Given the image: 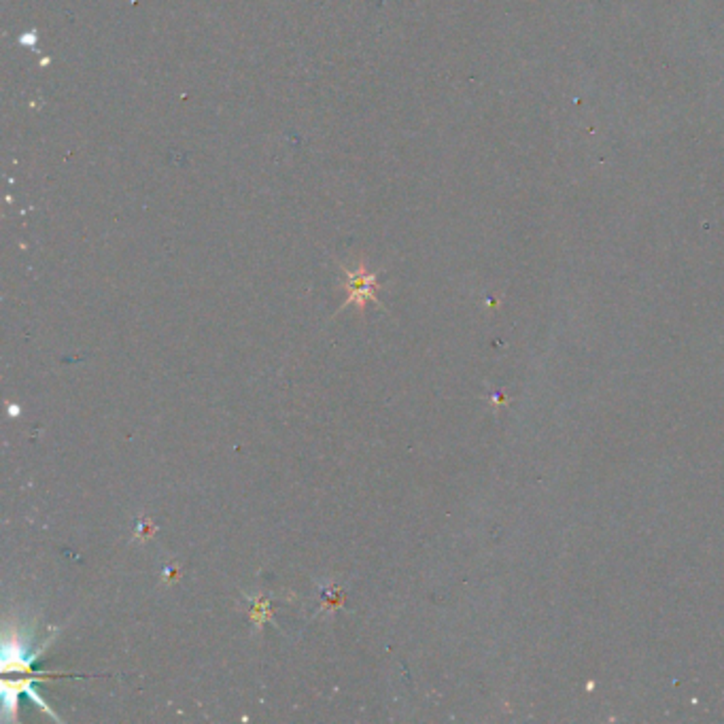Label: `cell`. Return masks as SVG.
<instances>
[{
  "label": "cell",
  "mask_w": 724,
  "mask_h": 724,
  "mask_svg": "<svg viewBox=\"0 0 724 724\" xmlns=\"http://www.w3.org/2000/svg\"><path fill=\"white\" fill-rule=\"evenodd\" d=\"M342 272L346 277L344 287H346V293H348V299L342 304V308L355 304L359 312H365V306L370 302H379V297H376V291L381 287L379 277L374 272H368L363 262L355 270H348V268L342 266Z\"/></svg>",
  "instance_id": "obj_1"
},
{
  "label": "cell",
  "mask_w": 724,
  "mask_h": 724,
  "mask_svg": "<svg viewBox=\"0 0 724 724\" xmlns=\"http://www.w3.org/2000/svg\"><path fill=\"white\" fill-rule=\"evenodd\" d=\"M251 604V620L255 625V631H262L264 622L272 618V599L270 597H246Z\"/></svg>",
  "instance_id": "obj_2"
},
{
  "label": "cell",
  "mask_w": 724,
  "mask_h": 724,
  "mask_svg": "<svg viewBox=\"0 0 724 724\" xmlns=\"http://www.w3.org/2000/svg\"><path fill=\"white\" fill-rule=\"evenodd\" d=\"M321 601H323V610H338L342 606V597L336 584H326V588H321Z\"/></svg>",
  "instance_id": "obj_3"
},
{
  "label": "cell",
  "mask_w": 724,
  "mask_h": 724,
  "mask_svg": "<svg viewBox=\"0 0 724 724\" xmlns=\"http://www.w3.org/2000/svg\"><path fill=\"white\" fill-rule=\"evenodd\" d=\"M153 533H156V525H153V522L149 520V518H140L138 525H136V537H138L140 542H145V540L151 537Z\"/></svg>",
  "instance_id": "obj_4"
}]
</instances>
